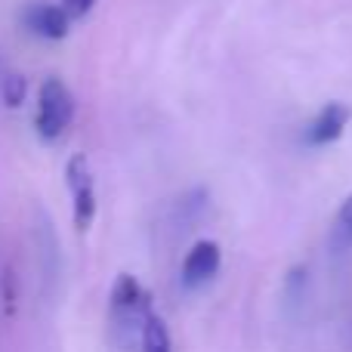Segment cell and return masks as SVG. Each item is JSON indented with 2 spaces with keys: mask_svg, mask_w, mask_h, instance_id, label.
Returning <instances> with one entry per match:
<instances>
[{
  "mask_svg": "<svg viewBox=\"0 0 352 352\" xmlns=\"http://www.w3.org/2000/svg\"><path fill=\"white\" fill-rule=\"evenodd\" d=\"M148 316H152L148 291L133 275H127V272L118 275L115 285H111V300H109V322H111V331L118 334V340L130 343L133 337L142 340Z\"/></svg>",
  "mask_w": 352,
  "mask_h": 352,
  "instance_id": "1",
  "label": "cell"
},
{
  "mask_svg": "<svg viewBox=\"0 0 352 352\" xmlns=\"http://www.w3.org/2000/svg\"><path fill=\"white\" fill-rule=\"evenodd\" d=\"M74 118V99L68 87L59 78H47L37 93V111H34V130L43 142H56L68 130Z\"/></svg>",
  "mask_w": 352,
  "mask_h": 352,
  "instance_id": "2",
  "label": "cell"
},
{
  "mask_svg": "<svg viewBox=\"0 0 352 352\" xmlns=\"http://www.w3.org/2000/svg\"><path fill=\"white\" fill-rule=\"evenodd\" d=\"M65 182L74 201V226L87 232L96 219V179H93V170L84 155H74L65 164Z\"/></svg>",
  "mask_w": 352,
  "mask_h": 352,
  "instance_id": "3",
  "label": "cell"
},
{
  "mask_svg": "<svg viewBox=\"0 0 352 352\" xmlns=\"http://www.w3.org/2000/svg\"><path fill=\"white\" fill-rule=\"evenodd\" d=\"M349 118H352L349 105L328 102L309 124H306V136H303L306 146H331V142H337L343 133H346Z\"/></svg>",
  "mask_w": 352,
  "mask_h": 352,
  "instance_id": "4",
  "label": "cell"
},
{
  "mask_svg": "<svg viewBox=\"0 0 352 352\" xmlns=\"http://www.w3.org/2000/svg\"><path fill=\"white\" fill-rule=\"evenodd\" d=\"M219 263H223V250H219L217 241H195L192 250L186 254V260H182V281L186 285H201V281L213 278L219 269Z\"/></svg>",
  "mask_w": 352,
  "mask_h": 352,
  "instance_id": "5",
  "label": "cell"
},
{
  "mask_svg": "<svg viewBox=\"0 0 352 352\" xmlns=\"http://www.w3.org/2000/svg\"><path fill=\"white\" fill-rule=\"evenodd\" d=\"M25 22L34 31L37 37H47V41H62L68 37V28H72V16L62 10V3H34L25 12Z\"/></svg>",
  "mask_w": 352,
  "mask_h": 352,
  "instance_id": "6",
  "label": "cell"
},
{
  "mask_svg": "<svg viewBox=\"0 0 352 352\" xmlns=\"http://www.w3.org/2000/svg\"><path fill=\"white\" fill-rule=\"evenodd\" d=\"M331 248L334 250L352 248V192L340 204V210H337V217H334V226H331Z\"/></svg>",
  "mask_w": 352,
  "mask_h": 352,
  "instance_id": "7",
  "label": "cell"
},
{
  "mask_svg": "<svg viewBox=\"0 0 352 352\" xmlns=\"http://www.w3.org/2000/svg\"><path fill=\"white\" fill-rule=\"evenodd\" d=\"M142 352H173L170 331H167V324L155 312L148 316L146 331H142Z\"/></svg>",
  "mask_w": 352,
  "mask_h": 352,
  "instance_id": "8",
  "label": "cell"
},
{
  "mask_svg": "<svg viewBox=\"0 0 352 352\" xmlns=\"http://www.w3.org/2000/svg\"><path fill=\"white\" fill-rule=\"evenodd\" d=\"M25 78L22 74H10V78H3V102L10 105V109H19V105L25 102Z\"/></svg>",
  "mask_w": 352,
  "mask_h": 352,
  "instance_id": "9",
  "label": "cell"
},
{
  "mask_svg": "<svg viewBox=\"0 0 352 352\" xmlns=\"http://www.w3.org/2000/svg\"><path fill=\"white\" fill-rule=\"evenodd\" d=\"M93 6H96V0H62V10H65L72 19H84Z\"/></svg>",
  "mask_w": 352,
  "mask_h": 352,
  "instance_id": "10",
  "label": "cell"
}]
</instances>
